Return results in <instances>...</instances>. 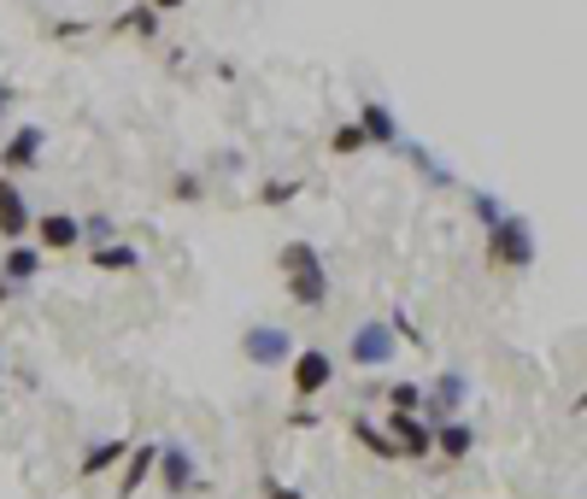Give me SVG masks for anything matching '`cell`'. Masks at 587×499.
<instances>
[{
	"mask_svg": "<svg viewBox=\"0 0 587 499\" xmlns=\"http://www.w3.org/2000/svg\"><path fill=\"white\" fill-rule=\"evenodd\" d=\"M277 270H282V289H289V299H294L299 311H318V306H329V265H323V253L311 247L306 235L282 241Z\"/></svg>",
	"mask_w": 587,
	"mask_h": 499,
	"instance_id": "cell-1",
	"label": "cell"
},
{
	"mask_svg": "<svg viewBox=\"0 0 587 499\" xmlns=\"http://www.w3.org/2000/svg\"><path fill=\"white\" fill-rule=\"evenodd\" d=\"M41 153H48V130L41 124H18L0 148V177H18V170H36Z\"/></svg>",
	"mask_w": 587,
	"mask_h": 499,
	"instance_id": "cell-8",
	"label": "cell"
},
{
	"mask_svg": "<svg viewBox=\"0 0 587 499\" xmlns=\"http://www.w3.org/2000/svg\"><path fill=\"white\" fill-rule=\"evenodd\" d=\"M118 30H130V36L148 41V36H159V12H153V7H130V12L118 18Z\"/></svg>",
	"mask_w": 587,
	"mask_h": 499,
	"instance_id": "cell-22",
	"label": "cell"
},
{
	"mask_svg": "<svg viewBox=\"0 0 587 499\" xmlns=\"http://www.w3.org/2000/svg\"><path fill=\"white\" fill-rule=\"evenodd\" d=\"M429 435H435V452H441L447 464H470V452H476V430H470V418L429 423Z\"/></svg>",
	"mask_w": 587,
	"mask_h": 499,
	"instance_id": "cell-12",
	"label": "cell"
},
{
	"mask_svg": "<svg viewBox=\"0 0 587 499\" xmlns=\"http://www.w3.org/2000/svg\"><path fill=\"white\" fill-rule=\"evenodd\" d=\"M382 406L388 411H423V382H388Z\"/></svg>",
	"mask_w": 587,
	"mask_h": 499,
	"instance_id": "cell-20",
	"label": "cell"
},
{
	"mask_svg": "<svg viewBox=\"0 0 587 499\" xmlns=\"http://www.w3.org/2000/svg\"><path fill=\"white\" fill-rule=\"evenodd\" d=\"M0 277L12 282V289H30L41 277V247L36 241H12V247H0Z\"/></svg>",
	"mask_w": 587,
	"mask_h": 499,
	"instance_id": "cell-13",
	"label": "cell"
},
{
	"mask_svg": "<svg viewBox=\"0 0 587 499\" xmlns=\"http://www.w3.org/2000/svg\"><path fill=\"white\" fill-rule=\"evenodd\" d=\"M289 388H294L299 406L323 399L329 388H335V353H329V347H294V359H289Z\"/></svg>",
	"mask_w": 587,
	"mask_h": 499,
	"instance_id": "cell-3",
	"label": "cell"
},
{
	"mask_svg": "<svg viewBox=\"0 0 587 499\" xmlns=\"http://www.w3.org/2000/svg\"><path fill=\"white\" fill-rule=\"evenodd\" d=\"M282 423H289V430H318L323 418H318V411H311V406H294V411H289V418H282Z\"/></svg>",
	"mask_w": 587,
	"mask_h": 499,
	"instance_id": "cell-28",
	"label": "cell"
},
{
	"mask_svg": "<svg viewBox=\"0 0 587 499\" xmlns=\"http://www.w3.org/2000/svg\"><path fill=\"white\" fill-rule=\"evenodd\" d=\"M488 265H499V270L535 265V223H528L523 212H506V218L488 230Z\"/></svg>",
	"mask_w": 587,
	"mask_h": 499,
	"instance_id": "cell-2",
	"label": "cell"
},
{
	"mask_svg": "<svg viewBox=\"0 0 587 499\" xmlns=\"http://www.w3.org/2000/svg\"><path fill=\"white\" fill-rule=\"evenodd\" d=\"M299 189H306V182H294V177H270V182H259V206H289V200H299Z\"/></svg>",
	"mask_w": 587,
	"mask_h": 499,
	"instance_id": "cell-21",
	"label": "cell"
},
{
	"mask_svg": "<svg viewBox=\"0 0 587 499\" xmlns=\"http://www.w3.org/2000/svg\"><path fill=\"white\" fill-rule=\"evenodd\" d=\"M353 124H359V136H365V148H382V153H399V141H406V136H399V118H394V112H388V106H382V100H365V106H359V118H353Z\"/></svg>",
	"mask_w": 587,
	"mask_h": 499,
	"instance_id": "cell-10",
	"label": "cell"
},
{
	"mask_svg": "<svg viewBox=\"0 0 587 499\" xmlns=\"http://www.w3.org/2000/svg\"><path fill=\"white\" fill-rule=\"evenodd\" d=\"M241 359L259 364V370H282L294 359V335L277 330V323H253V330L241 335Z\"/></svg>",
	"mask_w": 587,
	"mask_h": 499,
	"instance_id": "cell-7",
	"label": "cell"
},
{
	"mask_svg": "<svg viewBox=\"0 0 587 499\" xmlns=\"http://www.w3.org/2000/svg\"><path fill=\"white\" fill-rule=\"evenodd\" d=\"M170 200H189L194 206V200H206V182H200L194 170H177V177H170Z\"/></svg>",
	"mask_w": 587,
	"mask_h": 499,
	"instance_id": "cell-26",
	"label": "cell"
},
{
	"mask_svg": "<svg viewBox=\"0 0 587 499\" xmlns=\"http://www.w3.org/2000/svg\"><path fill=\"white\" fill-rule=\"evenodd\" d=\"M377 430L399 447V459H411V464L435 459V435H429V423L418 418V411H382V423H377Z\"/></svg>",
	"mask_w": 587,
	"mask_h": 499,
	"instance_id": "cell-5",
	"label": "cell"
},
{
	"mask_svg": "<svg viewBox=\"0 0 587 499\" xmlns=\"http://www.w3.org/2000/svg\"><path fill=\"white\" fill-rule=\"evenodd\" d=\"M148 7H153V12H182L189 0H148Z\"/></svg>",
	"mask_w": 587,
	"mask_h": 499,
	"instance_id": "cell-29",
	"label": "cell"
},
{
	"mask_svg": "<svg viewBox=\"0 0 587 499\" xmlns=\"http://www.w3.org/2000/svg\"><path fill=\"white\" fill-rule=\"evenodd\" d=\"M259 494H265V499H311V494L289 488V482H282V476H265V482H259Z\"/></svg>",
	"mask_w": 587,
	"mask_h": 499,
	"instance_id": "cell-27",
	"label": "cell"
},
{
	"mask_svg": "<svg viewBox=\"0 0 587 499\" xmlns=\"http://www.w3.org/2000/svg\"><path fill=\"white\" fill-rule=\"evenodd\" d=\"M89 265L106 270V277H130V270H141V247L136 241H106V247H89Z\"/></svg>",
	"mask_w": 587,
	"mask_h": 499,
	"instance_id": "cell-17",
	"label": "cell"
},
{
	"mask_svg": "<svg viewBox=\"0 0 587 499\" xmlns=\"http://www.w3.org/2000/svg\"><path fill=\"white\" fill-rule=\"evenodd\" d=\"M394 353H399V341H394V330H388L382 318H365L359 330H353V341H347V359L359 364V370L394 364Z\"/></svg>",
	"mask_w": 587,
	"mask_h": 499,
	"instance_id": "cell-6",
	"label": "cell"
},
{
	"mask_svg": "<svg viewBox=\"0 0 587 499\" xmlns=\"http://www.w3.org/2000/svg\"><path fill=\"white\" fill-rule=\"evenodd\" d=\"M153 476H159V488L165 494H189L194 488V459H189V452H182V447H159V464H153Z\"/></svg>",
	"mask_w": 587,
	"mask_h": 499,
	"instance_id": "cell-16",
	"label": "cell"
},
{
	"mask_svg": "<svg viewBox=\"0 0 587 499\" xmlns=\"http://www.w3.org/2000/svg\"><path fill=\"white\" fill-rule=\"evenodd\" d=\"M347 430H353V440H359L365 452H377V459H399V447H394V440L377 430V423L365 418V411H353V418H347Z\"/></svg>",
	"mask_w": 587,
	"mask_h": 499,
	"instance_id": "cell-18",
	"label": "cell"
},
{
	"mask_svg": "<svg viewBox=\"0 0 587 499\" xmlns=\"http://www.w3.org/2000/svg\"><path fill=\"white\" fill-rule=\"evenodd\" d=\"M382 323L394 330V341H399V347H423V330H411V311H406V306H394Z\"/></svg>",
	"mask_w": 587,
	"mask_h": 499,
	"instance_id": "cell-24",
	"label": "cell"
},
{
	"mask_svg": "<svg viewBox=\"0 0 587 499\" xmlns=\"http://www.w3.org/2000/svg\"><path fill=\"white\" fill-rule=\"evenodd\" d=\"M329 153H341V159H353V153H365V136H359V124H335V136H329Z\"/></svg>",
	"mask_w": 587,
	"mask_h": 499,
	"instance_id": "cell-23",
	"label": "cell"
},
{
	"mask_svg": "<svg viewBox=\"0 0 587 499\" xmlns=\"http://www.w3.org/2000/svg\"><path fill=\"white\" fill-rule=\"evenodd\" d=\"M82 241H89V247H106V241H118V223H112L106 212H94V218H82Z\"/></svg>",
	"mask_w": 587,
	"mask_h": 499,
	"instance_id": "cell-25",
	"label": "cell"
},
{
	"mask_svg": "<svg viewBox=\"0 0 587 499\" xmlns=\"http://www.w3.org/2000/svg\"><path fill=\"white\" fill-rule=\"evenodd\" d=\"M30 235H36L41 253H71V247H82V218H71V212H41L30 223Z\"/></svg>",
	"mask_w": 587,
	"mask_h": 499,
	"instance_id": "cell-9",
	"label": "cell"
},
{
	"mask_svg": "<svg viewBox=\"0 0 587 499\" xmlns=\"http://www.w3.org/2000/svg\"><path fill=\"white\" fill-rule=\"evenodd\" d=\"M153 464H159V440H141V447L124 452V476H118V499H136L141 482H153Z\"/></svg>",
	"mask_w": 587,
	"mask_h": 499,
	"instance_id": "cell-14",
	"label": "cell"
},
{
	"mask_svg": "<svg viewBox=\"0 0 587 499\" xmlns=\"http://www.w3.org/2000/svg\"><path fill=\"white\" fill-rule=\"evenodd\" d=\"M130 447H136V440H124V435H112V440H94V447L77 459V476H82V482H94V476H112V470L124 464V452H130Z\"/></svg>",
	"mask_w": 587,
	"mask_h": 499,
	"instance_id": "cell-15",
	"label": "cell"
},
{
	"mask_svg": "<svg viewBox=\"0 0 587 499\" xmlns=\"http://www.w3.org/2000/svg\"><path fill=\"white\" fill-rule=\"evenodd\" d=\"M7 106H12V89H0V124H7Z\"/></svg>",
	"mask_w": 587,
	"mask_h": 499,
	"instance_id": "cell-31",
	"label": "cell"
},
{
	"mask_svg": "<svg viewBox=\"0 0 587 499\" xmlns=\"http://www.w3.org/2000/svg\"><path fill=\"white\" fill-rule=\"evenodd\" d=\"M464 399H470V376L464 370H441L435 382H423V423H447V418H464Z\"/></svg>",
	"mask_w": 587,
	"mask_h": 499,
	"instance_id": "cell-4",
	"label": "cell"
},
{
	"mask_svg": "<svg viewBox=\"0 0 587 499\" xmlns=\"http://www.w3.org/2000/svg\"><path fill=\"white\" fill-rule=\"evenodd\" d=\"M470 218L482 223V235H488L494 223L506 218V200H499V194H488V189H470Z\"/></svg>",
	"mask_w": 587,
	"mask_h": 499,
	"instance_id": "cell-19",
	"label": "cell"
},
{
	"mask_svg": "<svg viewBox=\"0 0 587 499\" xmlns=\"http://www.w3.org/2000/svg\"><path fill=\"white\" fill-rule=\"evenodd\" d=\"M0 388H7V370H0Z\"/></svg>",
	"mask_w": 587,
	"mask_h": 499,
	"instance_id": "cell-32",
	"label": "cell"
},
{
	"mask_svg": "<svg viewBox=\"0 0 587 499\" xmlns=\"http://www.w3.org/2000/svg\"><path fill=\"white\" fill-rule=\"evenodd\" d=\"M18 294H24V289H12V282L0 277V306H12V299H18Z\"/></svg>",
	"mask_w": 587,
	"mask_h": 499,
	"instance_id": "cell-30",
	"label": "cell"
},
{
	"mask_svg": "<svg viewBox=\"0 0 587 499\" xmlns=\"http://www.w3.org/2000/svg\"><path fill=\"white\" fill-rule=\"evenodd\" d=\"M30 223H36V212H30V200H24V189L12 177H0V241H24L30 235Z\"/></svg>",
	"mask_w": 587,
	"mask_h": 499,
	"instance_id": "cell-11",
	"label": "cell"
}]
</instances>
